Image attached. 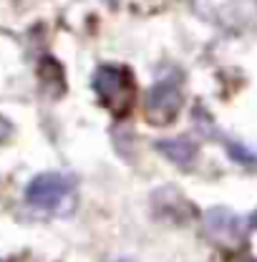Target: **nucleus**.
<instances>
[{"label": "nucleus", "mask_w": 257, "mask_h": 262, "mask_svg": "<svg viewBox=\"0 0 257 262\" xmlns=\"http://www.w3.org/2000/svg\"><path fill=\"white\" fill-rule=\"evenodd\" d=\"M250 225H252V227H257V212L252 214V217H250Z\"/></svg>", "instance_id": "nucleus-7"}, {"label": "nucleus", "mask_w": 257, "mask_h": 262, "mask_svg": "<svg viewBox=\"0 0 257 262\" xmlns=\"http://www.w3.org/2000/svg\"><path fill=\"white\" fill-rule=\"evenodd\" d=\"M94 89L106 108H111L116 116H124L134 106L136 86L126 68L121 66H101L94 73Z\"/></svg>", "instance_id": "nucleus-1"}, {"label": "nucleus", "mask_w": 257, "mask_h": 262, "mask_svg": "<svg viewBox=\"0 0 257 262\" xmlns=\"http://www.w3.org/2000/svg\"><path fill=\"white\" fill-rule=\"evenodd\" d=\"M242 262H257V260H252V257H247V260H242Z\"/></svg>", "instance_id": "nucleus-9"}, {"label": "nucleus", "mask_w": 257, "mask_h": 262, "mask_svg": "<svg viewBox=\"0 0 257 262\" xmlns=\"http://www.w3.org/2000/svg\"><path fill=\"white\" fill-rule=\"evenodd\" d=\"M204 229L207 234L217 242V245H225V247H234L242 242V225H240V217L232 214L229 209L222 207H215L207 212L204 217Z\"/></svg>", "instance_id": "nucleus-4"}, {"label": "nucleus", "mask_w": 257, "mask_h": 262, "mask_svg": "<svg viewBox=\"0 0 257 262\" xmlns=\"http://www.w3.org/2000/svg\"><path fill=\"white\" fill-rule=\"evenodd\" d=\"M71 189H73V182L68 177L51 171V174H40L33 179L26 189V199L38 209H53Z\"/></svg>", "instance_id": "nucleus-3"}, {"label": "nucleus", "mask_w": 257, "mask_h": 262, "mask_svg": "<svg viewBox=\"0 0 257 262\" xmlns=\"http://www.w3.org/2000/svg\"><path fill=\"white\" fill-rule=\"evenodd\" d=\"M179 108H182V94L174 81H161L146 96V116L157 126L172 124L177 119Z\"/></svg>", "instance_id": "nucleus-2"}, {"label": "nucleus", "mask_w": 257, "mask_h": 262, "mask_svg": "<svg viewBox=\"0 0 257 262\" xmlns=\"http://www.w3.org/2000/svg\"><path fill=\"white\" fill-rule=\"evenodd\" d=\"M8 134H10V124H8L5 119H0V141H5Z\"/></svg>", "instance_id": "nucleus-6"}, {"label": "nucleus", "mask_w": 257, "mask_h": 262, "mask_svg": "<svg viewBox=\"0 0 257 262\" xmlns=\"http://www.w3.org/2000/svg\"><path fill=\"white\" fill-rule=\"evenodd\" d=\"M157 149L166 159H172L174 164H182V166H189L194 154H197V149L189 139H164L157 144Z\"/></svg>", "instance_id": "nucleus-5"}, {"label": "nucleus", "mask_w": 257, "mask_h": 262, "mask_svg": "<svg viewBox=\"0 0 257 262\" xmlns=\"http://www.w3.org/2000/svg\"><path fill=\"white\" fill-rule=\"evenodd\" d=\"M116 262H134V260H128V257H121V260H116Z\"/></svg>", "instance_id": "nucleus-8"}]
</instances>
